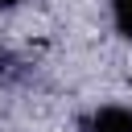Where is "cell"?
I'll return each instance as SVG.
<instances>
[{
	"label": "cell",
	"mask_w": 132,
	"mask_h": 132,
	"mask_svg": "<svg viewBox=\"0 0 132 132\" xmlns=\"http://www.w3.org/2000/svg\"><path fill=\"white\" fill-rule=\"evenodd\" d=\"M0 4H16V0H0Z\"/></svg>",
	"instance_id": "4"
},
{
	"label": "cell",
	"mask_w": 132,
	"mask_h": 132,
	"mask_svg": "<svg viewBox=\"0 0 132 132\" xmlns=\"http://www.w3.org/2000/svg\"><path fill=\"white\" fill-rule=\"evenodd\" d=\"M91 132H132V111L128 107H99L91 116Z\"/></svg>",
	"instance_id": "1"
},
{
	"label": "cell",
	"mask_w": 132,
	"mask_h": 132,
	"mask_svg": "<svg viewBox=\"0 0 132 132\" xmlns=\"http://www.w3.org/2000/svg\"><path fill=\"white\" fill-rule=\"evenodd\" d=\"M4 70H8V50L0 45V74H4Z\"/></svg>",
	"instance_id": "3"
},
{
	"label": "cell",
	"mask_w": 132,
	"mask_h": 132,
	"mask_svg": "<svg viewBox=\"0 0 132 132\" xmlns=\"http://www.w3.org/2000/svg\"><path fill=\"white\" fill-rule=\"evenodd\" d=\"M116 25H120V33L132 37V0H116Z\"/></svg>",
	"instance_id": "2"
}]
</instances>
